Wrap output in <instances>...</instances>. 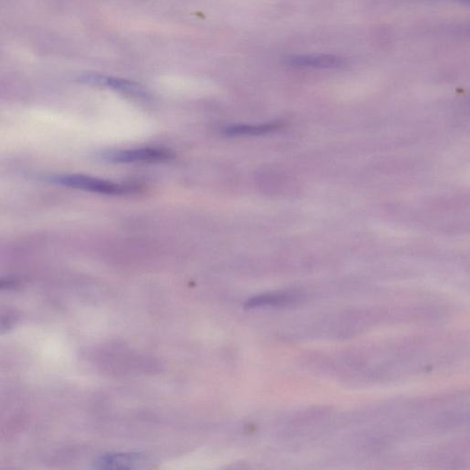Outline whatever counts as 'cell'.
<instances>
[{
    "label": "cell",
    "instance_id": "cell-6",
    "mask_svg": "<svg viewBox=\"0 0 470 470\" xmlns=\"http://www.w3.org/2000/svg\"><path fill=\"white\" fill-rule=\"evenodd\" d=\"M281 127V123L279 122L259 125H233L227 127L224 132L228 136H256L278 131Z\"/></svg>",
    "mask_w": 470,
    "mask_h": 470
},
{
    "label": "cell",
    "instance_id": "cell-1",
    "mask_svg": "<svg viewBox=\"0 0 470 470\" xmlns=\"http://www.w3.org/2000/svg\"><path fill=\"white\" fill-rule=\"evenodd\" d=\"M48 181L56 185L69 187V189L85 190V192L104 194V195H125L135 192L139 189L137 186L110 182L81 174H56L50 177Z\"/></svg>",
    "mask_w": 470,
    "mask_h": 470
},
{
    "label": "cell",
    "instance_id": "cell-5",
    "mask_svg": "<svg viewBox=\"0 0 470 470\" xmlns=\"http://www.w3.org/2000/svg\"><path fill=\"white\" fill-rule=\"evenodd\" d=\"M90 81L93 83L106 85V87H110L113 90L125 92V93L132 95V96L141 98L147 96V92L141 85L131 81L123 80V79L106 78V76H94V78H90Z\"/></svg>",
    "mask_w": 470,
    "mask_h": 470
},
{
    "label": "cell",
    "instance_id": "cell-3",
    "mask_svg": "<svg viewBox=\"0 0 470 470\" xmlns=\"http://www.w3.org/2000/svg\"><path fill=\"white\" fill-rule=\"evenodd\" d=\"M288 63L297 68H336L343 66L344 61L332 55H310L292 56Z\"/></svg>",
    "mask_w": 470,
    "mask_h": 470
},
{
    "label": "cell",
    "instance_id": "cell-8",
    "mask_svg": "<svg viewBox=\"0 0 470 470\" xmlns=\"http://www.w3.org/2000/svg\"><path fill=\"white\" fill-rule=\"evenodd\" d=\"M16 285H17V283H16V281H12V279H0V291L9 290V288H14Z\"/></svg>",
    "mask_w": 470,
    "mask_h": 470
},
{
    "label": "cell",
    "instance_id": "cell-7",
    "mask_svg": "<svg viewBox=\"0 0 470 470\" xmlns=\"http://www.w3.org/2000/svg\"><path fill=\"white\" fill-rule=\"evenodd\" d=\"M293 295L288 293L265 294L261 296L251 298L246 303V308H256L263 306H281L293 303Z\"/></svg>",
    "mask_w": 470,
    "mask_h": 470
},
{
    "label": "cell",
    "instance_id": "cell-4",
    "mask_svg": "<svg viewBox=\"0 0 470 470\" xmlns=\"http://www.w3.org/2000/svg\"><path fill=\"white\" fill-rule=\"evenodd\" d=\"M140 462L136 454H106L95 461V466L100 469H122L135 468Z\"/></svg>",
    "mask_w": 470,
    "mask_h": 470
},
{
    "label": "cell",
    "instance_id": "cell-2",
    "mask_svg": "<svg viewBox=\"0 0 470 470\" xmlns=\"http://www.w3.org/2000/svg\"><path fill=\"white\" fill-rule=\"evenodd\" d=\"M101 157L113 163H164L174 160V154L167 149L141 148L104 152Z\"/></svg>",
    "mask_w": 470,
    "mask_h": 470
}]
</instances>
